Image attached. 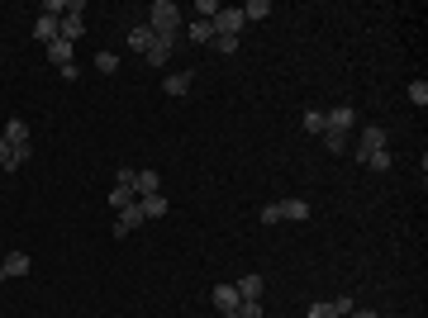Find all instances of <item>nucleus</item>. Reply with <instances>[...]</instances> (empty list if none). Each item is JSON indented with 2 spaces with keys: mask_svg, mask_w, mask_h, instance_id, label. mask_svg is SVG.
Masks as SVG:
<instances>
[{
  "mask_svg": "<svg viewBox=\"0 0 428 318\" xmlns=\"http://www.w3.org/2000/svg\"><path fill=\"white\" fill-rule=\"evenodd\" d=\"M210 48H214V53H224V57H229V53H238V38H214Z\"/></svg>",
  "mask_w": 428,
  "mask_h": 318,
  "instance_id": "30",
  "label": "nucleus"
},
{
  "mask_svg": "<svg viewBox=\"0 0 428 318\" xmlns=\"http://www.w3.org/2000/svg\"><path fill=\"white\" fill-rule=\"evenodd\" d=\"M29 271H33L29 252H5V257H0V280H20V276H29Z\"/></svg>",
  "mask_w": 428,
  "mask_h": 318,
  "instance_id": "4",
  "label": "nucleus"
},
{
  "mask_svg": "<svg viewBox=\"0 0 428 318\" xmlns=\"http://www.w3.org/2000/svg\"><path fill=\"white\" fill-rule=\"evenodd\" d=\"M362 166H372V171H390V148H385V152H372V157H362Z\"/></svg>",
  "mask_w": 428,
  "mask_h": 318,
  "instance_id": "23",
  "label": "nucleus"
},
{
  "mask_svg": "<svg viewBox=\"0 0 428 318\" xmlns=\"http://www.w3.org/2000/svg\"><path fill=\"white\" fill-rule=\"evenodd\" d=\"M219 318H224V314H219Z\"/></svg>",
  "mask_w": 428,
  "mask_h": 318,
  "instance_id": "34",
  "label": "nucleus"
},
{
  "mask_svg": "<svg viewBox=\"0 0 428 318\" xmlns=\"http://www.w3.org/2000/svg\"><path fill=\"white\" fill-rule=\"evenodd\" d=\"M348 318H381V314H372V309H352Z\"/></svg>",
  "mask_w": 428,
  "mask_h": 318,
  "instance_id": "33",
  "label": "nucleus"
},
{
  "mask_svg": "<svg viewBox=\"0 0 428 318\" xmlns=\"http://www.w3.org/2000/svg\"><path fill=\"white\" fill-rule=\"evenodd\" d=\"M333 309H338V318H348V314H352V309H357V304H352L348 294H343V299H333Z\"/></svg>",
  "mask_w": 428,
  "mask_h": 318,
  "instance_id": "32",
  "label": "nucleus"
},
{
  "mask_svg": "<svg viewBox=\"0 0 428 318\" xmlns=\"http://www.w3.org/2000/svg\"><path fill=\"white\" fill-rule=\"evenodd\" d=\"M271 15V0H247V5H243V19H247V24H257V19H267Z\"/></svg>",
  "mask_w": 428,
  "mask_h": 318,
  "instance_id": "19",
  "label": "nucleus"
},
{
  "mask_svg": "<svg viewBox=\"0 0 428 318\" xmlns=\"http://www.w3.org/2000/svg\"><path fill=\"white\" fill-rule=\"evenodd\" d=\"M234 285H238L243 299H262V290H267V280H262V276H243V280H234Z\"/></svg>",
  "mask_w": 428,
  "mask_h": 318,
  "instance_id": "15",
  "label": "nucleus"
},
{
  "mask_svg": "<svg viewBox=\"0 0 428 318\" xmlns=\"http://www.w3.org/2000/svg\"><path fill=\"white\" fill-rule=\"evenodd\" d=\"M109 205H114V214H119V209H129V205H138L134 186H114V190H109Z\"/></svg>",
  "mask_w": 428,
  "mask_h": 318,
  "instance_id": "18",
  "label": "nucleus"
},
{
  "mask_svg": "<svg viewBox=\"0 0 428 318\" xmlns=\"http://www.w3.org/2000/svg\"><path fill=\"white\" fill-rule=\"evenodd\" d=\"M143 223H148V218H143V209H138V205L119 209V214H114V238H129L134 228H143Z\"/></svg>",
  "mask_w": 428,
  "mask_h": 318,
  "instance_id": "7",
  "label": "nucleus"
},
{
  "mask_svg": "<svg viewBox=\"0 0 428 318\" xmlns=\"http://www.w3.org/2000/svg\"><path fill=\"white\" fill-rule=\"evenodd\" d=\"M138 209H143V218L153 223V218H162L171 205H167V195H148V200H138Z\"/></svg>",
  "mask_w": 428,
  "mask_h": 318,
  "instance_id": "14",
  "label": "nucleus"
},
{
  "mask_svg": "<svg viewBox=\"0 0 428 318\" xmlns=\"http://www.w3.org/2000/svg\"><path fill=\"white\" fill-rule=\"evenodd\" d=\"M95 72H100V77L119 72V53H100V57H95Z\"/></svg>",
  "mask_w": 428,
  "mask_h": 318,
  "instance_id": "22",
  "label": "nucleus"
},
{
  "mask_svg": "<svg viewBox=\"0 0 428 318\" xmlns=\"http://www.w3.org/2000/svg\"><path fill=\"white\" fill-rule=\"evenodd\" d=\"M309 318H338V309H333V299H328V304H309Z\"/></svg>",
  "mask_w": 428,
  "mask_h": 318,
  "instance_id": "29",
  "label": "nucleus"
},
{
  "mask_svg": "<svg viewBox=\"0 0 428 318\" xmlns=\"http://www.w3.org/2000/svg\"><path fill=\"white\" fill-rule=\"evenodd\" d=\"M262 223H267V228H271V223H281V205H262Z\"/></svg>",
  "mask_w": 428,
  "mask_h": 318,
  "instance_id": "31",
  "label": "nucleus"
},
{
  "mask_svg": "<svg viewBox=\"0 0 428 318\" xmlns=\"http://www.w3.org/2000/svg\"><path fill=\"white\" fill-rule=\"evenodd\" d=\"M148 29H153V33H181V10H176L171 0H153Z\"/></svg>",
  "mask_w": 428,
  "mask_h": 318,
  "instance_id": "1",
  "label": "nucleus"
},
{
  "mask_svg": "<svg viewBox=\"0 0 428 318\" xmlns=\"http://www.w3.org/2000/svg\"><path fill=\"white\" fill-rule=\"evenodd\" d=\"M129 48H134V53H148V48H153V29L148 24L134 29V33H129Z\"/></svg>",
  "mask_w": 428,
  "mask_h": 318,
  "instance_id": "21",
  "label": "nucleus"
},
{
  "mask_svg": "<svg viewBox=\"0 0 428 318\" xmlns=\"http://www.w3.org/2000/svg\"><path fill=\"white\" fill-rule=\"evenodd\" d=\"M323 143H328V152H343V143H348V133H333V129H328V133H323Z\"/></svg>",
  "mask_w": 428,
  "mask_h": 318,
  "instance_id": "28",
  "label": "nucleus"
},
{
  "mask_svg": "<svg viewBox=\"0 0 428 318\" xmlns=\"http://www.w3.org/2000/svg\"><path fill=\"white\" fill-rule=\"evenodd\" d=\"M210 24H214V38H238L247 19H243V10H219Z\"/></svg>",
  "mask_w": 428,
  "mask_h": 318,
  "instance_id": "2",
  "label": "nucleus"
},
{
  "mask_svg": "<svg viewBox=\"0 0 428 318\" xmlns=\"http://www.w3.org/2000/svg\"><path fill=\"white\" fill-rule=\"evenodd\" d=\"M328 129V124H323V109H309V114H305V133H323Z\"/></svg>",
  "mask_w": 428,
  "mask_h": 318,
  "instance_id": "25",
  "label": "nucleus"
},
{
  "mask_svg": "<svg viewBox=\"0 0 428 318\" xmlns=\"http://www.w3.org/2000/svg\"><path fill=\"white\" fill-rule=\"evenodd\" d=\"M43 57H48L53 67H72V62H77V43L57 38V43H48V48H43Z\"/></svg>",
  "mask_w": 428,
  "mask_h": 318,
  "instance_id": "11",
  "label": "nucleus"
},
{
  "mask_svg": "<svg viewBox=\"0 0 428 318\" xmlns=\"http://www.w3.org/2000/svg\"><path fill=\"white\" fill-rule=\"evenodd\" d=\"M238 304H243V294H238V285H234V280H229V285H214V309H219L224 318L238 314Z\"/></svg>",
  "mask_w": 428,
  "mask_h": 318,
  "instance_id": "5",
  "label": "nucleus"
},
{
  "mask_svg": "<svg viewBox=\"0 0 428 318\" xmlns=\"http://www.w3.org/2000/svg\"><path fill=\"white\" fill-rule=\"evenodd\" d=\"M385 143H390V138H385V129H381V124H376V129H362V143H357V161L372 157V152H385Z\"/></svg>",
  "mask_w": 428,
  "mask_h": 318,
  "instance_id": "8",
  "label": "nucleus"
},
{
  "mask_svg": "<svg viewBox=\"0 0 428 318\" xmlns=\"http://www.w3.org/2000/svg\"><path fill=\"white\" fill-rule=\"evenodd\" d=\"M409 100H414V105H428V81H409Z\"/></svg>",
  "mask_w": 428,
  "mask_h": 318,
  "instance_id": "27",
  "label": "nucleus"
},
{
  "mask_svg": "<svg viewBox=\"0 0 428 318\" xmlns=\"http://www.w3.org/2000/svg\"><path fill=\"white\" fill-rule=\"evenodd\" d=\"M134 195H138V200H148V195H162V176L153 171V166L134 171Z\"/></svg>",
  "mask_w": 428,
  "mask_h": 318,
  "instance_id": "9",
  "label": "nucleus"
},
{
  "mask_svg": "<svg viewBox=\"0 0 428 318\" xmlns=\"http://www.w3.org/2000/svg\"><path fill=\"white\" fill-rule=\"evenodd\" d=\"M323 124H328L333 133H348L352 124H357V109H352V105H333V109H323ZM328 129H323V133H328Z\"/></svg>",
  "mask_w": 428,
  "mask_h": 318,
  "instance_id": "6",
  "label": "nucleus"
},
{
  "mask_svg": "<svg viewBox=\"0 0 428 318\" xmlns=\"http://www.w3.org/2000/svg\"><path fill=\"white\" fill-rule=\"evenodd\" d=\"M57 33H62V19H53V15H38V24H33V38L48 48V43H57Z\"/></svg>",
  "mask_w": 428,
  "mask_h": 318,
  "instance_id": "12",
  "label": "nucleus"
},
{
  "mask_svg": "<svg viewBox=\"0 0 428 318\" xmlns=\"http://www.w3.org/2000/svg\"><path fill=\"white\" fill-rule=\"evenodd\" d=\"M190 15H195V19H214V15H219V0H195Z\"/></svg>",
  "mask_w": 428,
  "mask_h": 318,
  "instance_id": "24",
  "label": "nucleus"
},
{
  "mask_svg": "<svg viewBox=\"0 0 428 318\" xmlns=\"http://www.w3.org/2000/svg\"><path fill=\"white\" fill-rule=\"evenodd\" d=\"M190 43H214V24L210 19H190Z\"/></svg>",
  "mask_w": 428,
  "mask_h": 318,
  "instance_id": "20",
  "label": "nucleus"
},
{
  "mask_svg": "<svg viewBox=\"0 0 428 318\" xmlns=\"http://www.w3.org/2000/svg\"><path fill=\"white\" fill-rule=\"evenodd\" d=\"M29 157H33V148H10V143L0 138V171H20Z\"/></svg>",
  "mask_w": 428,
  "mask_h": 318,
  "instance_id": "10",
  "label": "nucleus"
},
{
  "mask_svg": "<svg viewBox=\"0 0 428 318\" xmlns=\"http://www.w3.org/2000/svg\"><path fill=\"white\" fill-rule=\"evenodd\" d=\"M0 138H5L10 148H33V143H29V124H24V119H10V124H5V133H0Z\"/></svg>",
  "mask_w": 428,
  "mask_h": 318,
  "instance_id": "13",
  "label": "nucleus"
},
{
  "mask_svg": "<svg viewBox=\"0 0 428 318\" xmlns=\"http://www.w3.org/2000/svg\"><path fill=\"white\" fill-rule=\"evenodd\" d=\"M234 318H262V299H243Z\"/></svg>",
  "mask_w": 428,
  "mask_h": 318,
  "instance_id": "26",
  "label": "nucleus"
},
{
  "mask_svg": "<svg viewBox=\"0 0 428 318\" xmlns=\"http://www.w3.org/2000/svg\"><path fill=\"white\" fill-rule=\"evenodd\" d=\"M181 43V33H153V48H148V67H167V57H171V48Z\"/></svg>",
  "mask_w": 428,
  "mask_h": 318,
  "instance_id": "3",
  "label": "nucleus"
},
{
  "mask_svg": "<svg viewBox=\"0 0 428 318\" xmlns=\"http://www.w3.org/2000/svg\"><path fill=\"white\" fill-rule=\"evenodd\" d=\"M281 218H291V223H305V218H309V205H305V200H281Z\"/></svg>",
  "mask_w": 428,
  "mask_h": 318,
  "instance_id": "17",
  "label": "nucleus"
},
{
  "mask_svg": "<svg viewBox=\"0 0 428 318\" xmlns=\"http://www.w3.org/2000/svg\"><path fill=\"white\" fill-rule=\"evenodd\" d=\"M162 90L167 95H190V72H171V77L162 81Z\"/></svg>",
  "mask_w": 428,
  "mask_h": 318,
  "instance_id": "16",
  "label": "nucleus"
}]
</instances>
